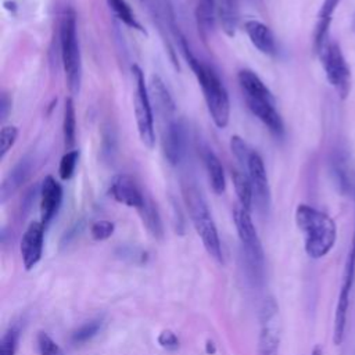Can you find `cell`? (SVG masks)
<instances>
[{
    "instance_id": "obj_1",
    "label": "cell",
    "mask_w": 355,
    "mask_h": 355,
    "mask_svg": "<svg viewBox=\"0 0 355 355\" xmlns=\"http://www.w3.org/2000/svg\"><path fill=\"white\" fill-rule=\"evenodd\" d=\"M182 51L187 60V64L190 65L194 76L197 78V82L202 90V96L208 108V112L214 121V123L223 129L230 116V101L226 92V87L223 86L222 80L216 75V72L202 61H200L189 49L184 37L179 36Z\"/></svg>"
},
{
    "instance_id": "obj_2",
    "label": "cell",
    "mask_w": 355,
    "mask_h": 355,
    "mask_svg": "<svg viewBox=\"0 0 355 355\" xmlns=\"http://www.w3.org/2000/svg\"><path fill=\"white\" fill-rule=\"evenodd\" d=\"M295 222L304 233L305 251L311 258L319 259L331 251L337 239V227L327 214L300 204L295 209Z\"/></svg>"
},
{
    "instance_id": "obj_3",
    "label": "cell",
    "mask_w": 355,
    "mask_h": 355,
    "mask_svg": "<svg viewBox=\"0 0 355 355\" xmlns=\"http://www.w3.org/2000/svg\"><path fill=\"white\" fill-rule=\"evenodd\" d=\"M237 80L244 101L252 115L257 116L273 135L282 136L284 132L283 119L276 108L275 97L266 85L250 69H241L237 75Z\"/></svg>"
},
{
    "instance_id": "obj_4",
    "label": "cell",
    "mask_w": 355,
    "mask_h": 355,
    "mask_svg": "<svg viewBox=\"0 0 355 355\" xmlns=\"http://www.w3.org/2000/svg\"><path fill=\"white\" fill-rule=\"evenodd\" d=\"M182 194L193 226L200 236L204 248L218 263H222L223 257L219 234L201 190L189 180L182 183Z\"/></svg>"
},
{
    "instance_id": "obj_5",
    "label": "cell",
    "mask_w": 355,
    "mask_h": 355,
    "mask_svg": "<svg viewBox=\"0 0 355 355\" xmlns=\"http://www.w3.org/2000/svg\"><path fill=\"white\" fill-rule=\"evenodd\" d=\"M60 54L62 67L65 71V79L68 90L72 96L79 93L82 65L80 50L76 33V18L72 10H67L62 14L60 24Z\"/></svg>"
},
{
    "instance_id": "obj_6",
    "label": "cell",
    "mask_w": 355,
    "mask_h": 355,
    "mask_svg": "<svg viewBox=\"0 0 355 355\" xmlns=\"http://www.w3.org/2000/svg\"><path fill=\"white\" fill-rule=\"evenodd\" d=\"M316 54L320 60L327 82L336 90L338 97L345 100L351 93L352 75L340 44L331 39H327Z\"/></svg>"
},
{
    "instance_id": "obj_7",
    "label": "cell",
    "mask_w": 355,
    "mask_h": 355,
    "mask_svg": "<svg viewBox=\"0 0 355 355\" xmlns=\"http://www.w3.org/2000/svg\"><path fill=\"white\" fill-rule=\"evenodd\" d=\"M233 219L236 225V230L241 243V248L245 257V261L255 276V279H262L263 266H265V254L258 237L257 229L251 219V214L248 209L241 207L240 204L233 211Z\"/></svg>"
},
{
    "instance_id": "obj_8",
    "label": "cell",
    "mask_w": 355,
    "mask_h": 355,
    "mask_svg": "<svg viewBox=\"0 0 355 355\" xmlns=\"http://www.w3.org/2000/svg\"><path fill=\"white\" fill-rule=\"evenodd\" d=\"M132 75L135 82L133 111H135L137 133L144 147L151 150L155 144V130H154V116L151 110L148 87L144 80V73L137 65L132 67Z\"/></svg>"
},
{
    "instance_id": "obj_9",
    "label": "cell",
    "mask_w": 355,
    "mask_h": 355,
    "mask_svg": "<svg viewBox=\"0 0 355 355\" xmlns=\"http://www.w3.org/2000/svg\"><path fill=\"white\" fill-rule=\"evenodd\" d=\"M241 171L248 176L251 182L254 204L258 212L261 215H266L270 208V187L261 155L252 150Z\"/></svg>"
},
{
    "instance_id": "obj_10",
    "label": "cell",
    "mask_w": 355,
    "mask_h": 355,
    "mask_svg": "<svg viewBox=\"0 0 355 355\" xmlns=\"http://www.w3.org/2000/svg\"><path fill=\"white\" fill-rule=\"evenodd\" d=\"M354 280H355V257L348 254L347 261H345L344 275H343V283H341V288H340V294H338V300H337L336 313H334L333 343L336 345H340L344 340L348 308H349V295H351Z\"/></svg>"
},
{
    "instance_id": "obj_11",
    "label": "cell",
    "mask_w": 355,
    "mask_h": 355,
    "mask_svg": "<svg viewBox=\"0 0 355 355\" xmlns=\"http://www.w3.org/2000/svg\"><path fill=\"white\" fill-rule=\"evenodd\" d=\"M161 144L165 159L171 165H178L186 151V126L180 119L173 118L164 122Z\"/></svg>"
},
{
    "instance_id": "obj_12",
    "label": "cell",
    "mask_w": 355,
    "mask_h": 355,
    "mask_svg": "<svg viewBox=\"0 0 355 355\" xmlns=\"http://www.w3.org/2000/svg\"><path fill=\"white\" fill-rule=\"evenodd\" d=\"M330 173L337 189L343 194L352 193L355 189V168L347 148H336L330 155Z\"/></svg>"
},
{
    "instance_id": "obj_13",
    "label": "cell",
    "mask_w": 355,
    "mask_h": 355,
    "mask_svg": "<svg viewBox=\"0 0 355 355\" xmlns=\"http://www.w3.org/2000/svg\"><path fill=\"white\" fill-rule=\"evenodd\" d=\"M44 241V225L42 222H32L26 227L21 240V257L26 270L36 266L42 258Z\"/></svg>"
},
{
    "instance_id": "obj_14",
    "label": "cell",
    "mask_w": 355,
    "mask_h": 355,
    "mask_svg": "<svg viewBox=\"0 0 355 355\" xmlns=\"http://www.w3.org/2000/svg\"><path fill=\"white\" fill-rule=\"evenodd\" d=\"M110 194L116 202L136 209H139L146 201L144 194L129 175L114 176L110 184Z\"/></svg>"
},
{
    "instance_id": "obj_15",
    "label": "cell",
    "mask_w": 355,
    "mask_h": 355,
    "mask_svg": "<svg viewBox=\"0 0 355 355\" xmlns=\"http://www.w3.org/2000/svg\"><path fill=\"white\" fill-rule=\"evenodd\" d=\"M62 201V187L53 178L46 176L42 182L40 189V222L44 227L51 222V219L58 212V208Z\"/></svg>"
},
{
    "instance_id": "obj_16",
    "label": "cell",
    "mask_w": 355,
    "mask_h": 355,
    "mask_svg": "<svg viewBox=\"0 0 355 355\" xmlns=\"http://www.w3.org/2000/svg\"><path fill=\"white\" fill-rule=\"evenodd\" d=\"M148 94L151 104L155 105L158 115L164 122L173 119L175 116V101L169 94L168 87L158 75H151L148 80Z\"/></svg>"
},
{
    "instance_id": "obj_17",
    "label": "cell",
    "mask_w": 355,
    "mask_h": 355,
    "mask_svg": "<svg viewBox=\"0 0 355 355\" xmlns=\"http://www.w3.org/2000/svg\"><path fill=\"white\" fill-rule=\"evenodd\" d=\"M244 31L252 43L261 53L266 55H275L277 53V44L273 32L268 25L257 19H247L244 22Z\"/></svg>"
},
{
    "instance_id": "obj_18",
    "label": "cell",
    "mask_w": 355,
    "mask_h": 355,
    "mask_svg": "<svg viewBox=\"0 0 355 355\" xmlns=\"http://www.w3.org/2000/svg\"><path fill=\"white\" fill-rule=\"evenodd\" d=\"M341 0H323L322 6L318 11V19L313 31V50L315 53L323 46V43L329 39V28L333 19V15L338 7Z\"/></svg>"
},
{
    "instance_id": "obj_19",
    "label": "cell",
    "mask_w": 355,
    "mask_h": 355,
    "mask_svg": "<svg viewBox=\"0 0 355 355\" xmlns=\"http://www.w3.org/2000/svg\"><path fill=\"white\" fill-rule=\"evenodd\" d=\"M29 171H31V161L28 158L21 159L10 171V173L6 176V179L3 180L1 187H0L1 202L7 201V198L14 196V193L24 184V182L26 180V178L29 175Z\"/></svg>"
},
{
    "instance_id": "obj_20",
    "label": "cell",
    "mask_w": 355,
    "mask_h": 355,
    "mask_svg": "<svg viewBox=\"0 0 355 355\" xmlns=\"http://www.w3.org/2000/svg\"><path fill=\"white\" fill-rule=\"evenodd\" d=\"M202 161L207 171V176L209 180V184L216 194H222L226 187L223 166L216 157V154L211 148H204L202 151Z\"/></svg>"
},
{
    "instance_id": "obj_21",
    "label": "cell",
    "mask_w": 355,
    "mask_h": 355,
    "mask_svg": "<svg viewBox=\"0 0 355 355\" xmlns=\"http://www.w3.org/2000/svg\"><path fill=\"white\" fill-rule=\"evenodd\" d=\"M270 319H261L262 327L259 333L258 341V354L259 355H279V345H280V336L277 329L272 324Z\"/></svg>"
},
{
    "instance_id": "obj_22",
    "label": "cell",
    "mask_w": 355,
    "mask_h": 355,
    "mask_svg": "<svg viewBox=\"0 0 355 355\" xmlns=\"http://www.w3.org/2000/svg\"><path fill=\"white\" fill-rule=\"evenodd\" d=\"M222 29L227 36H233L239 24V14L236 0H220L216 8Z\"/></svg>"
},
{
    "instance_id": "obj_23",
    "label": "cell",
    "mask_w": 355,
    "mask_h": 355,
    "mask_svg": "<svg viewBox=\"0 0 355 355\" xmlns=\"http://www.w3.org/2000/svg\"><path fill=\"white\" fill-rule=\"evenodd\" d=\"M232 179H233V186L239 198V204L245 209L251 211L254 205V194H252V187L248 176L243 171H234L232 173Z\"/></svg>"
},
{
    "instance_id": "obj_24",
    "label": "cell",
    "mask_w": 355,
    "mask_h": 355,
    "mask_svg": "<svg viewBox=\"0 0 355 355\" xmlns=\"http://www.w3.org/2000/svg\"><path fill=\"white\" fill-rule=\"evenodd\" d=\"M137 211H139V214H140V216L143 219V223L148 229V232L154 237L161 239L162 233H164V229H162V222H161L159 214H158L157 207L154 205V202L151 200L146 198L144 204Z\"/></svg>"
},
{
    "instance_id": "obj_25",
    "label": "cell",
    "mask_w": 355,
    "mask_h": 355,
    "mask_svg": "<svg viewBox=\"0 0 355 355\" xmlns=\"http://www.w3.org/2000/svg\"><path fill=\"white\" fill-rule=\"evenodd\" d=\"M62 133H64V144L68 150H73L75 139H76V119H75V107L71 97L65 100L64 107V121H62Z\"/></svg>"
},
{
    "instance_id": "obj_26",
    "label": "cell",
    "mask_w": 355,
    "mask_h": 355,
    "mask_svg": "<svg viewBox=\"0 0 355 355\" xmlns=\"http://www.w3.org/2000/svg\"><path fill=\"white\" fill-rule=\"evenodd\" d=\"M110 8L112 10V12L115 14V17L123 22L126 26L132 28V29H136L139 32H143L146 33L144 28L141 26V24L136 19L132 8L129 7V4L125 1V0H107Z\"/></svg>"
},
{
    "instance_id": "obj_27",
    "label": "cell",
    "mask_w": 355,
    "mask_h": 355,
    "mask_svg": "<svg viewBox=\"0 0 355 355\" xmlns=\"http://www.w3.org/2000/svg\"><path fill=\"white\" fill-rule=\"evenodd\" d=\"M215 0H200L196 8V18L200 32L205 36V33L211 32L215 21Z\"/></svg>"
},
{
    "instance_id": "obj_28",
    "label": "cell",
    "mask_w": 355,
    "mask_h": 355,
    "mask_svg": "<svg viewBox=\"0 0 355 355\" xmlns=\"http://www.w3.org/2000/svg\"><path fill=\"white\" fill-rule=\"evenodd\" d=\"M101 326H103V319L101 318H96L93 320H89L86 322L85 324H82L79 329H76L73 333H72V343L73 344H83L89 340H92L94 336L98 334V331L101 330Z\"/></svg>"
},
{
    "instance_id": "obj_29",
    "label": "cell",
    "mask_w": 355,
    "mask_h": 355,
    "mask_svg": "<svg viewBox=\"0 0 355 355\" xmlns=\"http://www.w3.org/2000/svg\"><path fill=\"white\" fill-rule=\"evenodd\" d=\"M19 326L12 324L0 340V355H15L19 338Z\"/></svg>"
},
{
    "instance_id": "obj_30",
    "label": "cell",
    "mask_w": 355,
    "mask_h": 355,
    "mask_svg": "<svg viewBox=\"0 0 355 355\" xmlns=\"http://www.w3.org/2000/svg\"><path fill=\"white\" fill-rule=\"evenodd\" d=\"M78 159H79V151L78 150H68L61 161H60V166H58V173H60V178L62 180H68L72 178L73 172H75V168H76V164H78Z\"/></svg>"
},
{
    "instance_id": "obj_31",
    "label": "cell",
    "mask_w": 355,
    "mask_h": 355,
    "mask_svg": "<svg viewBox=\"0 0 355 355\" xmlns=\"http://www.w3.org/2000/svg\"><path fill=\"white\" fill-rule=\"evenodd\" d=\"M18 137V128L14 125H6L0 132V158H4L10 148L14 146Z\"/></svg>"
},
{
    "instance_id": "obj_32",
    "label": "cell",
    "mask_w": 355,
    "mask_h": 355,
    "mask_svg": "<svg viewBox=\"0 0 355 355\" xmlns=\"http://www.w3.org/2000/svg\"><path fill=\"white\" fill-rule=\"evenodd\" d=\"M37 348L40 355H64L61 347L47 333L43 331L37 334Z\"/></svg>"
},
{
    "instance_id": "obj_33",
    "label": "cell",
    "mask_w": 355,
    "mask_h": 355,
    "mask_svg": "<svg viewBox=\"0 0 355 355\" xmlns=\"http://www.w3.org/2000/svg\"><path fill=\"white\" fill-rule=\"evenodd\" d=\"M230 148L237 161L240 162V166L243 168L252 151V148L248 147V144L240 137V136H232L230 139Z\"/></svg>"
},
{
    "instance_id": "obj_34",
    "label": "cell",
    "mask_w": 355,
    "mask_h": 355,
    "mask_svg": "<svg viewBox=\"0 0 355 355\" xmlns=\"http://www.w3.org/2000/svg\"><path fill=\"white\" fill-rule=\"evenodd\" d=\"M114 229H115V226H114L112 222L101 219V220H96L92 225L90 234L94 240L101 241V240H107L108 237H111L112 233H114Z\"/></svg>"
},
{
    "instance_id": "obj_35",
    "label": "cell",
    "mask_w": 355,
    "mask_h": 355,
    "mask_svg": "<svg viewBox=\"0 0 355 355\" xmlns=\"http://www.w3.org/2000/svg\"><path fill=\"white\" fill-rule=\"evenodd\" d=\"M158 344L168 351H175L179 348V338L173 331L164 330L158 336Z\"/></svg>"
},
{
    "instance_id": "obj_36",
    "label": "cell",
    "mask_w": 355,
    "mask_h": 355,
    "mask_svg": "<svg viewBox=\"0 0 355 355\" xmlns=\"http://www.w3.org/2000/svg\"><path fill=\"white\" fill-rule=\"evenodd\" d=\"M10 105H11V100L7 97V94H3L1 97V105H0V114H1V118L4 119L8 114V110H10Z\"/></svg>"
},
{
    "instance_id": "obj_37",
    "label": "cell",
    "mask_w": 355,
    "mask_h": 355,
    "mask_svg": "<svg viewBox=\"0 0 355 355\" xmlns=\"http://www.w3.org/2000/svg\"><path fill=\"white\" fill-rule=\"evenodd\" d=\"M354 200H355V189H354ZM349 254L355 255V226H354V234H352V243H351V250Z\"/></svg>"
},
{
    "instance_id": "obj_38",
    "label": "cell",
    "mask_w": 355,
    "mask_h": 355,
    "mask_svg": "<svg viewBox=\"0 0 355 355\" xmlns=\"http://www.w3.org/2000/svg\"><path fill=\"white\" fill-rule=\"evenodd\" d=\"M207 352L208 354H214L215 352V347H214V343L212 341H207Z\"/></svg>"
},
{
    "instance_id": "obj_39",
    "label": "cell",
    "mask_w": 355,
    "mask_h": 355,
    "mask_svg": "<svg viewBox=\"0 0 355 355\" xmlns=\"http://www.w3.org/2000/svg\"><path fill=\"white\" fill-rule=\"evenodd\" d=\"M354 355H355V352H354Z\"/></svg>"
}]
</instances>
